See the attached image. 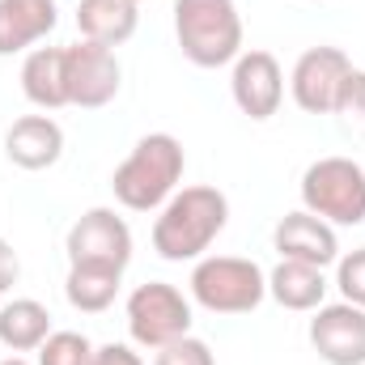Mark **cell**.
<instances>
[{
    "label": "cell",
    "instance_id": "1",
    "mask_svg": "<svg viewBox=\"0 0 365 365\" xmlns=\"http://www.w3.org/2000/svg\"><path fill=\"white\" fill-rule=\"evenodd\" d=\"M230 221V200L217 187H182L175 191L153 221V251L170 264L182 259H204V251L221 238Z\"/></svg>",
    "mask_w": 365,
    "mask_h": 365
},
{
    "label": "cell",
    "instance_id": "3",
    "mask_svg": "<svg viewBox=\"0 0 365 365\" xmlns=\"http://www.w3.org/2000/svg\"><path fill=\"white\" fill-rule=\"evenodd\" d=\"M175 38L195 68H221L242 56V17L234 0H175Z\"/></svg>",
    "mask_w": 365,
    "mask_h": 365
},
{
    "label": "cell",
    "instance_id": "15",
    "mask_svg": "<svg viewBox=\"0 0 365 365\" xmlns=\"http://www.w3.org/2000/svg\"><path fill=\"white\" fill-rule=\"evenodd\" d=\"M21 93L38 110L68 106V73H64V47H34L21 60Z\"/></svg>",
    "mask_w": 365,
    "mask_h": 365
},
{
    "label": "cell",
    "instance_id": "18",
    "mask_svg": "<svg viewBox=\"0 0 365 365\" xmlns=\"http://www.w3.org/2000/svg\"><path fill=\"white\" fill-rule=\"evenodd\" d=\"M51 336V314L34 297H13L0 310V344L13 353H38V344Z\"/></svg>",
    "mask_w": 365,
    "mask_h": 365
},
{
    "label": "cell",
    "instance_id": "10",
    "mask_svg": "<svg viewBox=\"0 0 365 365\" xmlns=\"http://www.w3.org/2000/svg\"><path fill=\"white\" fill-rule=\"evenodd\" d=\"M349 73H353V60L340 47H310V51H302L297 64H293V77H289L293 102L306 115H331L336 93H340Z\"/></svg>",
    "mask_w": 365,
    "mask_h": 365
},
{
    "label": "cell",
    "instance_id": "16",
    "mask_svg": "<svg viewBox=\"0 0 365 365\" xmlns=\"http://www.w3.org/2000/svg\"><path fill=\"white\" fill-rule=\"evenodd\" d=\"M136 26H140L136 0H81L77 4V30L90 43L119 47L136 34Z\"/></svg>",
    "mask_w": 365,
    "mask_h": 365
},
{
    "label": "cell",
    "instance_id": "25",
    "mask_svg": "<svg viewBox=\"0 0 365 365\" xmlns=\"http://www.w3.org/2000/svg\"><path fill=\"white\" fill-rule=\"evenodd\" d=\"M17 276H21V259H17V251L0 238V293H9V289L17 284Z\"/></svg>",
    "mask_w": 365,
    "mask_h": 365
},
{
    "label": "cell",
    "instance_id": "4",
    "mask_svg": "<svg viewBox=\"0 0 365 365\" xmlns=\"http://www.w3.org/2000/svg\"><path fill=\"white\" fill-rule=\"evenodd\" d=\"M191 297L212 314H251L268 297V272L242 255H208L191 268Z\"/></svg>",
    "mask_w": 365,
    "mask_h": 365
},
{
    "label": "cell",
    "instance_id": "14",
    "mask_svg": "<svg viewBox=\"0 0 365 365\" xmlns=\"http://www.w3.org/2000/svg\"><path fill=\"white\" fill-rule=\"evenodd\" d=\"M60 21L56 0H0V56L43 43Z\"/></svg>",
    "mask_w": 365,
    "mask_h": 365
},
{
    "label": "cell",
    "instance_id": "7",
    "mask_svg": "<svg viewBox=\"0 0 365 365\" xmlns=\"http://www.w3.org/2000/svg\"><path fill=\"white\" fill-rule=\"evenodd\" d=\"M64 251H68V268L123 272L132 264V230L115 208H90L73 221Z\"/></svg>",
    "mask_w": 365,
    "mask_h": 365
},
{
    "label": "cell",
    "instance_id": "8",
    "mask_svg": "<svg viewBox=\"0 0 365 365\" xmlns=\"http://www.w3.org/2000/svg\"><path fill=\"white\" fill-rule=\"evenodd\" d=\"M64 73H68V106H81V110H98L115 102L119 81H123L115 47H102L90 38L64 47Z\"/></svg>",
    "mask_w": 365,
    "mask_h": 365
},
{
    "label": "cell",
    "instance_id": "26",
    "mask_svg": "<svg viewBox=\"0 0 365 365\" xmlns=\"http://www.w3.org/2000/svg\"><path fill=\"white\" fill-rule=\"evenodd\" d=\"M0 365H30L26 357H9V361H0Z\"/></svg>",
    "mask_w": 365,
    "mask_h": 365
},
{
    "label": "cell",
    "instance_id": "2",
    "mask_svg": "<svg viewBox=\"0 0 365 365\" xmlns=\"http://www.w3.org/2000/svg\"><path fill=\"white\" fill-rule=\"evenodd\" d=\"M187 170V153H182L179 136L170 132H149L136 140V149L115 166L110 191L123 208L132 212H158L175 191Z\"/></svg>",
    "mask_w": 365,
    "mask_h": 365
},
{
    "label": "cell",
    "instance_id": "11",
    "mask_svg": "<svg viewBox=\"0 0 365 365\" xmlns=\"http://www.w3.org/2000/svg\"><path fill=\"white\" fill-rule=\"evenodd\" d=\"M310 344L327 365H365V310L353 302L319 306L310 319Z\"/></svg>",
    "mask_w": 365,
    "mask_h": 365
},
{
    "label": "cell",
    "instance_id": "5",
    "mask_svg": "<svg viewBox=\"0 0 365 365\" xmlns=\"http://www.w3.org/2000/svg\"><path fill=\"white\" fill-rule=\"evenodd\" d=\"M306 212L327 225H361L365 221V170L353 158H319L302 175Z\"/></svg>",
    "mask_w": 365,
    "mask_h": 365
},
{
    "label": "cell",
    "instance_id": "21",
    "mask_svg": "<svg viewBox=\"0 0 365 365\" xmlns=\"http://www.w3.org/2000/svg\"><path fill=\"white\" fill-rule=\"evenodd\" d=\"M331 115H336L353 136H365V73L361 68H353V73L344 77V86H340V93H336Z\"/></svg>",
    "mask_w": 365,
    "mask_h": 365
},
{
    "label": "cell",
    "instance_id": "19",
    "mask_svg": "<svg viewBox=\"0 0 365 365\" xmlns=\"http://www.w3.org/2000/svg\"><path fill=\"white\" fill-rule=\"evenodd\" d=\"M123 284V272H106V268H68V280H64V297L73 310L81 314H102L115 293Z\"/></svg>",
    "mask_w": 365,
    "mask_h": 365
},
{
    "label": "cell",
    "instance_id": "24",
    "mask_svg": "<svg viewBox=\"0 0 365 365\" xmlns=\"http://www.w3.org/2000/svg\"><path fill=\"white\" fill-rule=\"evenodd\" d=\"M93 365H145V361L128 344H102V349H93Z\"/></svg>",
    "mask_w": 365,
    "mask_h": 365
},
{
    "label": "cell",
    "instance_id": "9",
    "mask_svg": "<svg viewBox=\"0 0 365 365\" xmlns=\"http://www.w3.org/2000/svg\"><path fill=\"white\" fill-rule=\"evenodd\" d=\"M230 93L238 102V110L255 123L272 119L284 102V68L272 51L264 47H251L234 60V73H230Z\"/></svg>",
    "mask_w": 365,
    "mask_h": 365
},
{
    "label": "cell",
    "instance_id": "20",
    "mask_svg": "<svg viewBox=\"0 0 365 365\" xmlns=\"http://www.w3.org/2000/svg\"><path fill=\"white\" fill-rule=\"evenodd\" d=\"M38 365H93V344L81 331H51L38 344Z\"/></svg>",
    "mask_w": 365,
    "mask_h": 365
},
{
    "label": "cell",
    "instance_id": "22",
    "mask_svg": "<svg viewBox=\"0 0 365 365\" xmlns=\"http://www.w3.org/2000/svg\"><path fill=\"white\" fill-rule=\"evenodd\" d=\"M336 289H340L344 302H353V306L365 310V247L336 259Z\"/></svg>",
    "mask_w": 365,
    "mask_h": 365
},
{
    "label": "cell",
    "instance_id": "12",
    "mask_svg": "<svg viewBox=\"0 0 365 365\" xmlns=\"http://www.w3.org/2000/svg\"><path fill=\"white\" fill-rule=\"evenodd\" d=\"M272 247L280 251V259H297V264H310V268H327L340 259V238H336V225H327L323 217L314 212H284L280 225L272 230Z\"/></svg>",
    "mask_w": 365,
    "mask_h": 365
},
{
    "label": "cell",
    "instance_id": "6",
    "mask_svg": "<svg viewBox=\"0 0 365 365\" xmlns=\"http://www.w3.org/2000/svg\"><path fill=\"white\" fill-rule=\"evenodd\" d=\"M128 331L140 349L158 353L170 340L191 336V302L166 280L136 284L128 297Z\"/></svg>",
    "mask_w": 365,
    "mask_h": 365
},
{
    "label": "cell",
    "instance_id": "27",
    "mask_svg": "<svg viewBox=\"0 0 365 365\" xmlns=\"http://www.w3.org/2000/svg\"><path fill=\"white\" fill-rule=\"evenodd\" d=\"M136 4H140V0H136Z\"/></svg>",
    "mask_w": 365,
    "mask_h": 365
},
{
    "label": "cell",
    "instance_id": "23",
    "mask_svg": "<svg viewBox=\"0 0 365 365\" xmlns=\"http://www.w3.org/2000/svg\"><path fill=\"white\" fill-rule=\"evenodd\" d=\"M153 365H217V357H212V349H208L204 340L179 336V340H170L166 349H158Z\"/></svg>",
    "mask_w": 365,
    "mask_h": 365
},
{
    "label": "cell",
    "instance_id": "17",
    "mask_svg": "<svg viewBox=\"0 0 365 365\" xmlns=\"http://www.w3.org/2000/svg\"><path fill=\"white\" fill-rule=\"evenodd\" d=\"M268 293L284 310H319L323 297H327V280H323V268H310V264H297V259H280L268 272Z\"/></svg>",
    "mask_w": 365,
    "mask_h": 365
},
{
    "label": "cell",
    "instance_id": "13",
    "mask_svg": "<svg viewBox=\"0 0 365 365\" xmlns=\"http://www.w3.org/2000/svg\"><path fill=\"white\" fill-rule=\"evenodd\" d=\"M4 153L21 170H51L64 158V128L51 115H21L4 132Z\"/></svg>",
    "mask_w": 365,
    "mask_h": 365
}]
</instances>
